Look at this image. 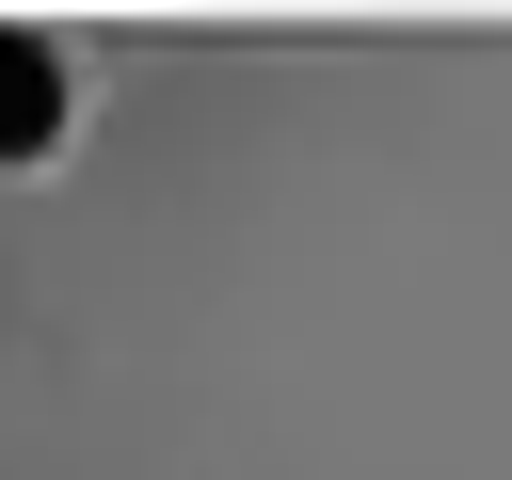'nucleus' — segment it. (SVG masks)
I'll use <instances>...</instances> for the list:
<instances>
[{
    "instance_id": "nucleus-1",
    "label": "nucleus",
    "mask_w": 512,
    "mask_h": 480,
    "mask_svg": "<svg viewBox=\"0 0 512 480\" xmlns=\"http://www.w3.org/2000/svg\"><path fill=\"white\" fill-rule=\"evenodd\" d=\"M64 128V48H32V32H0V160H32Z\"/></svg>"
}]
</instances>
